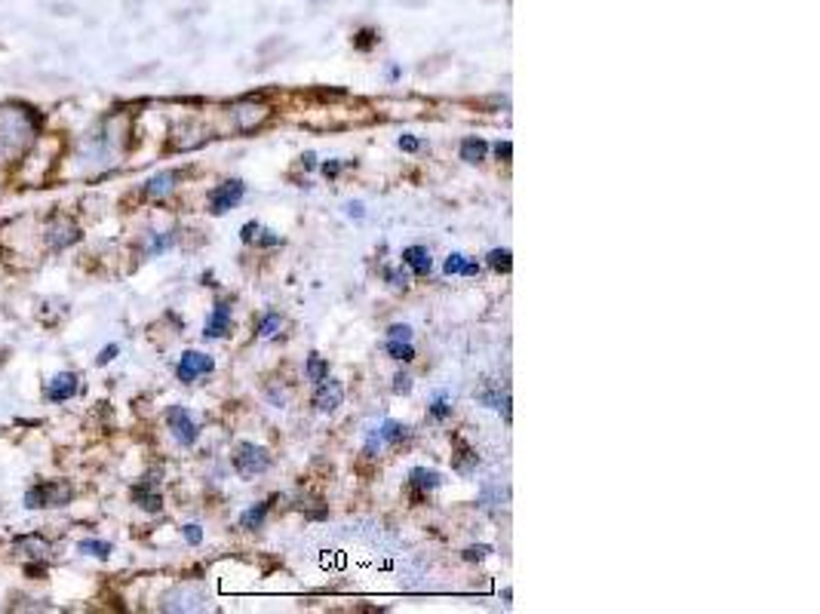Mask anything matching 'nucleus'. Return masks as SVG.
<instances>
[{"label":"nucleus","instance_id":"nucleus-25","mask_svg":"<svg viewBox=\"0 0 820 614\" xmlns=\"http://www.w3.org/2000/svg\"><path fill=\"white\" fill-rule=\"evenodd\" d=\"M280 329H283V317H280V313H265L262 322H258V335H262V338L280 335Z\"/></svg>","mask_w":820,"mask_h":614},{"label":"nucleus","instance_id":"nucleus-39","mask_svg":"<svg viewBox=\"0 0 820 614\" xmlns=\"http://www.w3.org/2000/svg\"><path fill=\"white\" fill-rule=\"evenodd\" d=\"M341 166H345L341 160H326V163H323L320 169H323V175H326V179H335V175L341 173Z\"/></svg>","mask_w":820,"mask_h":614},{"label":"nucleus","instance_id":"nucleus-19","mask_svg":"<svg viewBox=\"0 0 820 614\" xmlns=\"http://www.w3.org/2000/svg\"><path fill=\"white\" fill-rule=\"evenodd\" d=\"M133 498L139 500V507H142V510H148V513H160V510H164V500H160L157 491H148V486H135L133 489Z\"/></svg>","mask_w":820,"mask_h":614},{"label":"nucleus","instance_id":"nucleus-37","mask_svg":"<svg viewBox=\"0 0 820 614\" xmlns=\"http://www.w3.org/2000/svg\"><path fill=\"white\" fill-rule=\"evenodd\" d=\"M117 353H120V347H117V344H108V347H105V351L99 353V357H95V366H108V362H111L114 357H117Z\"/></svg>","mask_w":820,"mask_h":614},{"label":"nucleus","instance_id":"nucleus-14","mask_svg":"<svg viewBox=\"0 0 820 614\" xmlns=\"http://www.w3.org/2000/svg\"><path fill=\"white\" fill-rule=\"evenodd\" d=\"M175 182H178V173H157V175H151V179L145 182V193L154 197V200H160V197H166V193L175 191Z\"/></svg>","mask_w":820,"mask_h":614},{"label":"nucleus","instance_id":"nucleus-15","mask_svg":"<svg viewBox=\"0 0 820 614\" xmlns=\"http://www.w3.org/2000/svg\"><path fill=\"white\" fill-rule=\"evenodd\" d=\"M443 271L449 273V277H452V273H465V277H476V273H480V264H476L474 258L461 255V253H452L449 258H445Z\"/></svg>","mask_w":820,"mask_h":614},{"label":"nucleus","instance_id":"nucleus-34","mask_svg":"<svg viewBox=\"0 0 820 614\" xmlns=\"http://www.w3.org/2000/svg\"><path fill=\"white\" fill-rule=\"evenodd\" d=\"M258 231H262V224H258V222H246L240 228V240H243V243H255Z\"/></svg>","mask_w":820,"mask_h":614},{"label":"nucleus","instance_id":"nucleus-33","mask_svg":"<svg viewBox=\"0 0 820 614\" xmlns=\"http://www.w3.org/2000/svg\"><path fill=\"white\" fill-rule=\"evenodd\" d=\"M492 553V547L489 544H480V547H467L465 550V560L467 562H480V560H485V556Z\"/></svg>","mask_w":820,"mask_h":614},{"label":"nucleus","instance_id":"nucleus-43","mask_svg":"<svg viewBox=\"0 0 820 614\" xmlns=\"http://www.w3.org/2000/svg\"><path fill=\"white\" fill-rule=\"evenodd\" d=\"M302 166H305V169H314V166H316V157H314L311 151H307L305 157H302Z\"/></svg>","mask_w":820,"mask_h":614},{"label":"nucleus","instance_id":"nucleus-31","mask_svg":"<svg viewBox=\"0 0 820 614\" xmlns=\"http://www.w3.org/2000/svg\"><path fill=\"white\" fill-rule=\"evenodd\" d=\"M381 446H385V440H381L378 427H372V431H369V436H366V455H369V458H375Z\"/></svg>","mask_w":820,"mask_h":614},{"label":"nucleus","instance_id":"nucleus-17","mask_svg":"<svg viewBox=\"0 0 820 614\" xmlns=\"http://www.w3.org/2000/svg\"><path fill=\"white\" fill-rule=\"evenodd\" d=\"M267 510H271V500H262V504L249 507V510L240 516V529L258 531V529H262V525H265V520H267Z\"/></svg>","mask_w":820,"mask_h":614},{"label":"nucleus","instance_id":"nucleus-32","mask_svg":"<svg viewBox=\"0 0 820 614\" xmlns=\"http://www.w3.org/2000/svg\"><path fill=\"white\" fill-rule=\"evenodd\" d=\"M394 393H396V397H405V393H412V375L400 371V375L394 378Z\"/></svg>","mask_w":820,"mask_h":614},{"label":"nucleus","instance_id":"nucleus-20","mask_svg":"<svg viewBox=\"0 0 820 614\" xmlns=\"http://www.w3.org/2000/svg\"><path fill=\"white\" fill-rule=\"evenodd\" d=\"M305 375L311 378L314 384H320L323 378H329V362L320 357V353H311V357H307V362H305Z\"/></svg>","mask_w":820,"mask_h":614},{"label":"nucleus","instance_id":"nucleus-26","mask_svg":"<svg viewBox=\"0 0 820 614\" xmlns=\"http://www.w3.org/2000/svg\"><path fill=\"white\" fill-rule=\"evenodd\" d=\"M430 415H434L436 421H445V418L452 415V402H449V397H445V393H440V397L434 400V406H430Z\"/></svg>","mask_w":820,"mask_h":614},{"label":"nucleus","instance_id":"nucleus-11","mask_svg":"<svg viewBox=\"0 0 820 614\" xmlns=\"http://www.w3.org/2000/svg\"><path fill=\"white\" fill-rule=\"evenodd\" d=\"M227 332H231V302H218L203 326V338H225Z\"/></svg>","mask_w":820,"mask_h":614},{"label":"nucleus","instance_id":"nucleus-36","mask_svg":"<svg viewBox=\"0 0 820 614\" xmlns=\"http://www.w3.org/2000/svg\"><path fill=\"white\" fill-rule=\"evenodd\" d=\"M255 243L258 246H277L280 243V233H274V231H258V237H255Z\"/></svg>","mask_w":820,"mask_h":614},{"label":"nucleus","instance_id":"nucleus-21","mask_svg":"<svg viewBox=\"0 0 820 614\" xmlns=\"http://www.w3.org/2000/svg\"><path fill=\"white\" fill-rule=\"evenodd\" d=\"M485 262H489V268L498 273L514 271V255H510V249H492V253L485 255Z\"/></svg>","mask_w":820,"mask_h":614},{"label":"nucleus","instance_id":"nucleus-30","mask_svg":"<svg viewBox=\"0 0 820 614\" xmlns=\"http://www.w3.org/2000/svg\"><path fill=\"white\" fill-rule=\"evenodd\" d=\"M385 280L391 282L394 289H409V273H405L403 268H387L385 271Z\"/></svg>","mask_w":820,"mask_h":614},{"label":"nucleus","instance_id":"nucleus-27","mask_svg":"<svg viewBox=\"0 0 820 614\" xmlns=\"http://www.w3.org/2000/svg\"><path fill=\"white\" fill-rule=\"evenodd\" d=\"M175 243V233H160V237H151V243H148V255H160V253H166L169 246Z\"/></svg>","mask_w":820,"mask_h":614},{"label":"nucleus","instance_id":"nucleus-38","mask_svg":"<svg viewBox=\"0 0 820 614\" xmlns=\"http://www.w3.org/2000/svg\"><path fill=\"white\" fill-rule=\"evenodd\" d=\"M345 213L351 215V218H356V222H360V218L366 215V206H363L360 200H351V203H345Z\"/></svg>","mask_w":820,"mask_h":614},{"label":"nucleus","instance_id":"nucleus-23","mask_svg":"<svg viewBox=\"0 0 820 614\" xmlns=\"http://www.w3.org/2000/svg\"><path fill=\"white\" fill-rule=\"evenodd\" d=\"M80 553L95 556V560H108V556H111V544H108V540L86 538V540H80Z\"/></svg>","mask_w":820,"mask_h":614},{"label":"nucleus","instance_id":"nucleus-8","mask_svg":"<svg viewBox=\"0 0 820 614\" xmlns=\"http://www.w3.org/2000/svg\"><path fill=\"white\" fill-rule=\"evenodd\" d=\"M80 237V228L71 218H53L50 228H46V246L50 249H65L71 246Z\"/></svg>","mask_w":820,"mask_h":614},{"label":"nucleus","instance_id":"nucleus-24","mask_svg":"<svg viewBox=\"0 0 820 614\" xmlns=\"http://www.w3.org/2000/svg\"><path fill=\"white\" fill-rule=\"evenodd\" d=\"M387 353H391V360H400V362H412L415 360V347H412V342H387Z\"/></svg>","mask_w":820,"mask_h":614},{"label":"nucleus","instance_id":"nucleus-10","mask_svg":"<svg viewBox=\"0 0 820 614\" xmlns=\"http://www.w3.org/2000/svg\"><path fill=\"white\" fill-rule=\"evenodd\" d=\"M267 114H271V111H267V104H262V102H240L237 108H234V120H237V126L243 133L255 129Z\"/></svg>","mask_w":820,"mask_h":614},{"label":"nucleus","instance_id":"nucleus-40","mask_svg":"<svg viewBox=\"0 0 820 614\" xmlns=\"http://www.w3.org/2000/svg\"><path fill=\"white\" fill-rule=\"evenodd\" d=\"M495 157H498V160H510V157H514V144H510V142H498V144H495Z\"/></svg>","mask_w":820,"mask_h":614},{"label":"nucleus","instance_id":"nucleus-4","mask_svg":"<svg viewBox=\"0 0 820 614\" xmlns=\"http://www.w3.org/2000/svg\"><path fill=\"white\" fill-rule=\"evenodd\" d=\"M243 197H246V184H243L240 179L222 182L218 188L209 191V213H213V215L231 213V209L237 206Z\"/></svg>","mask_w":820,"mask_h":614},{"label":"nucleus","instance_id":"nucleus-1","mask_svg":"<svg viewBox=\"0 0 820 614\" xmlns=\"http://www.w3.org/2000/svg\"><path fill=\"white\" fill-rule=\"evenodd\" d=\"M37 139V117L28 108L6 104L0 108V163H15Z\"/></svg>","mask_w":820,"mask_h":614},{"label":"nucleus","instance_id":"nucleus-35","mask_svg":"<svg viewBox=\"0 0 820 614\" xmlns=\"http://www.w3.org/2000/svg\"><path fill=\"white\" fill-rule=\"evenodd\" d=\"M185 540H188L191 547H197L200 540H203V529H200V525H194V522L185 525Z\"/></svg>","mask_w":820,"mask_h":614},{"label":"nucleus","instance_id":"nucleus-22","mask_svg":"<svg viewBox=\"0 0 820 614\" xmlns=\"http://www.w3.org/2000/svg\"><path fill=\"white\" fill-rule=\"evenodd\" d=\"M476 464H480V455H476L474 449L461 446V451H458V455H455V470L467 476L470 470H476Z\"/></svg>","mask_w":820,"mask_h":614},{"label":"nucleus","instance_id":"nucleus-28","mask_svg":"<svg viewBox=\"0 0 820 614\" xmlns=\"http://www.w3.org/2000/svg\"><path fill=\"white\" fill-rule=\"evenodd\" d=\"M476 400L485 402V406H495V409H498V402H501V391H498V384L489 381V384L483 387L480 393H476Z\"/></svg>","mask_w":820,"mask_h":614},{"label":"nucleus","instance_id":"nucleus-42","mask_svg":"<svg viewBox=\"0 0 820 614\" xmlns=\"http://www.w3.org/2000/svg\"><path fill=\"white\" fill-rule=\"evenodd\" d=\"M354 44L360 46V50H369V46L375 44V35H372V31H363V35H356Z\"/></svg>","mask_w":820,"mask_h":614},{"label":"nucleus","instance_id":"nucleus-5","mask_svg":"<svg viewBox=\"0 0 820 614\" xmlns=\"http://www.w3.org/2000/svg\"><path fill=\"white\" fill-rule=\"evenodd\" d=\"M213 369H215V362H213V357H209V353L185 351V353H182V360H178V366H175V375H178V381L194 384L200 375H209V371H213Z\"/></svg>","mask_w":820,"mask_h":614},{"label":"nucleus","instance_id":"nucleus-29","mask_svg":"<svg viewBox=\"0 0 820 614\" xmlns=\"http://www.w3.org/2000/svg\"><path fill=\"white\" fill-rule=\"evenodd\" d=\"M387 342H412V326L409 322H394L387 329Z\"/></svg>","mask_w":820,"mask_h":614},{"label":"nucleus","instance_id":"nucleus-7","mask_svg":"<svg viewBox=\"0 0 820 614\" xmlns=\"http://www.w3.org/2000/svg\"><path fill=\"white\" fill-rule=\"evenodd\" d=\"M341 402H345V387H341V381H335V378H323V381L316 384V391H314L316 411L332 415V411H338Z\"/></svg>","mask_w":820,"mask_h":614},{"label":"nucleus","instance_id":"nucleus-3","mask_svg":"<svg viewBox=\"0 0 820 614\" xmlns=\"http://www.w3.org/2000/svg\"><path fill=\"white\" fill-rule=\"evenodd\" d=\"M71 500V486L68 482H37L25 491V507L28 510H40V507H65Z\"/></svg>","mask_w":820,"mask_h":614},{"label":"nucleus","instance_id":"nucleus-13","mask_svg":"<svg viewBox=\"0 0 820 614\" xmlns=\"http://www.w3.org/2000/svg\"><path fill=\"white\" fill-rule=\"evenodd\" d=\"M409 486H412V491H421V495H427V491H434V489L443 486V473L427 470V467H415V470L409 473Z\"/></svg>","mask_w":820,"mask_h":614},{"label":"nucleus","instance_id":"nucleus-41","mask_svg":"<svg viewBox=\"0 0 820 614\" xmlns=\"http://www.w3.org/2000/svg\"><path fill=\"white\" fill-rule=\"evenodd\" d=\"M400 148L409 151V154H415L421 148V142L415 139V135H400Z\"/></svg>","mask_w":820,"mask_h":614},{"label":"nucleus","instance_id":"nucleus-9","mask_svg":"<svg viewBox=\"0 0 820 614\" xmlns=\"http://www.w3.org/2000/svg\"><path fill=\"white\" fill-rule=\"evenodd\" d=\"M80 378L75 375V371H59V375L50 378V384H46V400L50 402H65L71 400L77 393V384Z\"/></svg>","mask_w":820,"mask_h":614},{"label":"nucleus","instance_id":"nucleus-2","mask_svg":"<svg viewBox=\"0 0 820 614\" xmlns=\"http://www.w3.org/2000/svg\"><path fill=\"white\" fill-rule=\"evenodd\" d=\"M234 470L240 473V480H255V476L271 470V455L255 442H240L234 451Z\"/></svg>","mask_w":820,"mask_h":614},{"label":"nucleus","instance_id":"nucleus-16","mask_svg":"<svg viewBox=\"0 0 820 614\" xmlns=\"http://www.w3.org/2000/svg\"><path fill=\"white\" fill-rule=\"evenodd\" d=\"M461 160L465 163H483L485 154H489V144H485L483 139H476V135H467L465 142H461Z\"/></svg>","mask_w":820,"mask_h":614},{"label":"nucleus","instance_id":"nucleus-6","mask_svg":"<svg viewBox=\"0 0 820 614\" xmlns=\"http://www.w3.org/2000/svg\"><path fill=\"white\" fill-rule=\"evenodd\" d=\"M166 424H169V431H173V436L178 442H182V446H194V442H197V436H200V427H197V421H194L191 418V411L185 409V406H173L166 411Z\"/></svg>","mask_w":820,"mask_h":614},{"label":"nucleus","instance_id":"nucleus-18","mask_svg":"<svg viewBox=\"0 0 820 614\" xmlns=\"http://www.w3.org/2000/svg\"><path fill=\"white\" fill-rule=\"evenodd\" d=\"M378 433H381V440H385L387 446H400V442L409 440V427L394 421V418H387V421L378 427Z\"/></svg>","mask_w":820,"mask_h":614},{"label":"nucleus","instance_id":"nucleus-12","mask_svg":"<svg viewBox=\"0 0 820 614\" xmlns=\"http://www.w3.org/2000/svg\"><path fill=\"white\" fill-rule=\"evenodd\" d=\"M403 264H409L412 273H418V277H427L430 268H434V255H430L427 246H409L403 249Z\"/></svg>","mask_w":820,"mask_h":614}]
</instances>
